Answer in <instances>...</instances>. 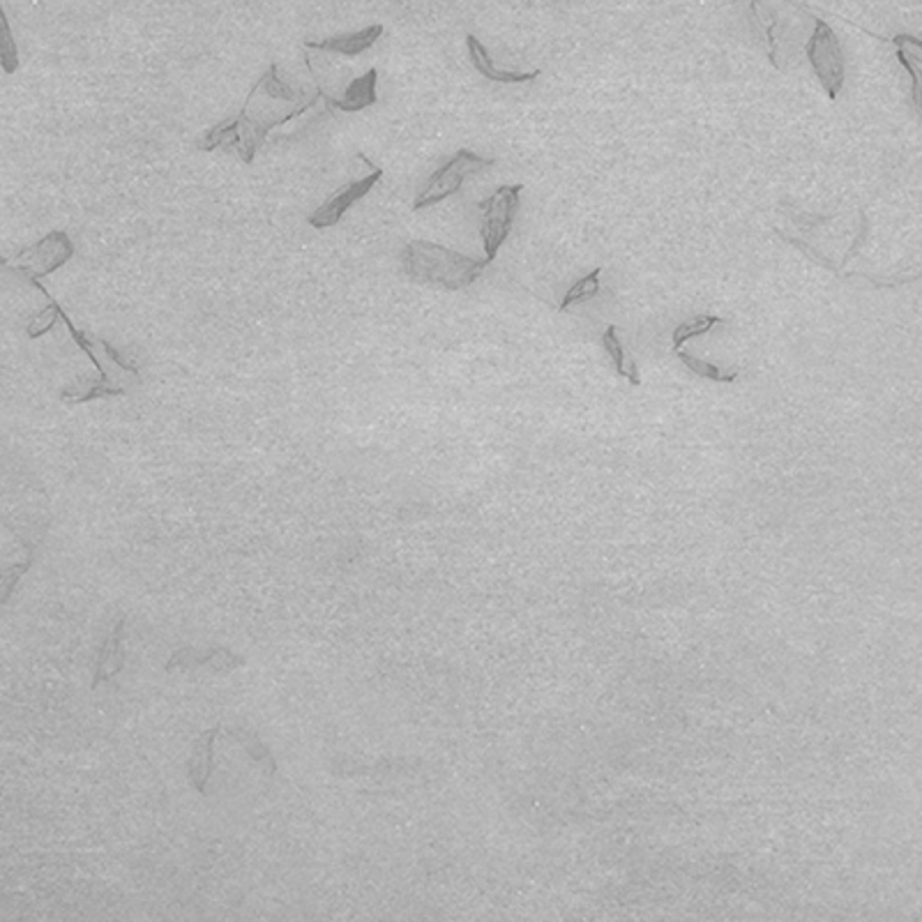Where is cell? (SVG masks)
<instances>
[{
  "label": "cell",
  "instance_id": "20",
  "mask_svg": "<svg viewBox=\"0 0 922 922\" xmlns=\"http://www.w3.org/2000/svg\"><path fill=\"white\" fill-rule=\"evenodd\" d=\"M0 61H3V67L8 74H12L19 67V54H17V46L12 40V31H10V21L3 14V52H0Z\"/></svg>",
  "mask_w": 922,
  "mask_h": 922
},
{
  "label": "cell",
  "instance_id": "18",
  "mask_svg": "<svg viewBox=\"0 0 922 922\" xmlns=\"http://www.w3.org/2000/svg\"><path fill=\"white\" fill-rule=\"evenodd\" d=\"M63 318V310L61 305L54 301V297H48V307H44L42 312H37V316H33V321L29 323V337L37 339L42 335H46L56 326V321Z\"/></svg>",
  "mask_w": 922,
  "mask_h": 922
},
{
  "label": "cell",
  "instance_id": "7",
  "mask_svg": "<svg viewBox=\"0 0 922 922\" xmlns=\"http://www.w3.org/2000/svg\"><path fill=\"white\" fill-rule=\"evenodd\" d=\"M491 164L493 160H485L476 153L466 151V148H462V151H457L436 173H432L427 185L422 187L420 194L415 196L413 210H422V208L441 204L443 198L457 194L468 176H473V173H478Z\"/></svg>",
  "mask_w": 922,
  "mask_h": 922
},
{
  "label": "cell",
  "instance_id": "1",
  "mask_svg": "<svg viewBox=\"0 0 922 922\" xmlns=\"http://www.w3.org/2000/svg\"><path fill=\"white\" fill-rule=\"evenodd\" d=\"M63 323L67 326L74 344L82 348L99 371L97 379H82L77 383L67 386L61 392V400L65 404H84V402L99 400V397L128 394L130 388L139 383L137 367L124 360L111 344L74 328V323L69 321L65 312H63Z\"/></svg>",
  "mask_w": 922,
  "mask_h": 922
},
{
  "label": "cell",
  "instance_id": "19",
  "mask_svg": "<svg viewBox=\"0 0 922 922\" xmlns=\"http://www.w3.org/2000/svg\"><path fill=\"white\" fill-rule=\"evenodd\" d=\"M897 61H900V63H902V67L909 72V77H911V82H913V86H911L913 105L918 107V111H920V116H922V65L918 63V58L909 56V54H907V48H902V46H897Z\"/></svg>",
  "mask_w": 922,
  "mask_h": 922
},
{
  "label": "cell",
  "instance_id": "6",
  "mask_svg": "<svg viewBox=\"0 0 922 922\" xmlns=\"http://www.w3.org/2000/svg\"><path fill=\"white\" fill-rule=\"evenodd\" d=\"M805 52H807V61H810V65L816 74L818 84L824 86V90L831 99H837L839 93H842V86H844L846 65H844L842 44H839L835 31L828 26L824 19H816Z\"/></svg>",
  "mask_w": 922,
  "mask_h": 922
},
{
  "label": "cell",
  "instance_id": "4",
  "mask_svg": "<svg viewBox=\"0 0 922 922\" xmlns=\"http://www.w3.org/2000/svg\"><path fill=\"white\" fill-rule=\"evenodd\" d=\"M74 257V245L65 231L46 234L31 247H23L14 259H6V265L12 268L17 275L31 280L40 291V280L52 275L54 270L63 268Z\"/></svg>",
  "mask_w": 922,
  "mask_h": 922
},
{
  "label": "cell",
  "instance_id": "5",
  "mask_svg": "<svg viewBox=\"0 0 922 922\" xmlns=\"http://www.w3.org/2000/svg\"><path fill=\"white\" fill-rule=\"evenodd\" d=\"M523 185H503L498 187L487 202H480L478 208L482 210L480 236L485 242V259L491 263L498 254V249L508 240L514 219L519 213Z\"/></svg>",
  "mask_w": 922,
  "mask_h": 922
},
{
  "label": "cell",
  "instance_id": "17",
  "mask_svg": "<svg viewBox=\"0 0 922 922\" xmlns=\"http://www.w3.org/2000/svg\"><path fill=\"white\" fill-rule=\"evenodd\" d=\"M715 326H722V318L713 316V314H704V316H696L692 321H683L681 326H676L674 335H671V346H674V351H681V348L690 339L711 333Z\"/></svg>",
  "mask_w": 922,
  "mask_h": 922
},
{
  "label": "cell",
  "instance_id": "22",
  "mask_svg": "<svg viewBox=\"0 0 922 922\" xmlns=\"http://www.w3.org/2000/svg\"><path fill=\"white\" fill-rule=\"evenodd\" d=\"M750 3H752V0H750Z\"/></svg>",
  "mask_w": 922,
  "mask_h": 922
},
{
  "label": "cell",
  "instance_id": "21",
  "mask_svg": "<svg viewBox=\"0 0 922 922\" xmlns=\"http://www.w3.org/2000/svg\"><path fill=\"white\" fill-rule=\"evenodd\" d=\"M892 44L894 46H911V52L913 54H920L922 56V40H918L915 35H907V33H902V35H894L892 37Z\"/></svg>",
  "mask_w": 922,
  "mask_h": 922
},
{
  "label": "cell",
  "instance_id": "8",
  "mask_svg": "<svg viewBox=\"0 0 922 922\" xmlns=\"http://www.w3.org/2000/svg\"><path fill=\"white\" fill-rule=\"evenodd\" d=\"M383 176V171L379 166H373L365 155H362V173L358 178L348 181L346 185H341L337 192H333L328 196V202L318 206L312 215H310V227L314 229H330L335 224H339L341 215L351 208L354 204H358L362 196H367V192L379 183V178Z\"/></svg>",
  "mask_w": 922,
  "mask_h": 922
},
{
  "label": "cell",
  "instance_id": "12",
  "mask_svg": "<svg viewBox=\"0 0 922 922\" xmlns=\"http://www.w3.org/2000/svg\"><path fill=\"white\" fill-rule=\"evenodd\" d=\"M219 734V729H210L206 731L202 738L196 740L194 745V752H192V761H189V775L194 787L206 793L208 780H210V772H213V742L215 736Z\"/></svg>",
  "mask_w": 922,
  "mask_h": 922
},
{
  "label": "cell",
  "instance_id": "2",
  "mask_svg": "<svg viewBox=\"0 0 922 922\" xmlns=\"http://www.w3.org/2000/svg\"><path fill=\"white\" fill-rule=\"evenodd\" d=\"M402 265L406 278L415 284L462 291L480 280L489 261L466 257L430 240H411L402 252Z\"/></svg>",
  "mask_w": 922,
  "mask_h": 922
},
{
  "label": "cell",
  "instance_id": "9",
  "mask_svg": "<svg viewBox=\"0 0 922 922\" xmlns=\"http://www.w3.org/2000/svg\"><path fill=\"white\" fill-rule=\"evenodd\" d=\"M377 79H379V72L371 67L369 72L362 74V77H358V79L348 84V88L344 90V97L323 95V99H326V105L330 109H337V111H344V113L362 111L371 105H377V99H379L377 97Z\"/></svg>",
  "mask_w": 922,
  "mask_h": 922
},
{
  "label": "cell",
  "instance_id": "11",
  "mask_svg": "<svg viewBox=\"0 0 922 922\" xmlns=\"http://www.w3.org/2000/svg\"><path fill=\"white\" fill-rule=\"evenodd\" d=\"M383 35V26L381 23H373V26H367L358 33H348V35H337V37H328L323 42H307V48H316V52H333V54H341V56H360L365 54L367 48L373 46L379 37Z\"/></svg>",
  "mask_w": 922,
  "mask_h": 922
},
{
  "label": "cell",
  "instance_id": "14",
  "mask_svg": "<svg viewBox=\"0 0 922 922\" xmlns=\"http://www.w3.org/2000/svg\"><path fill=\"white\" fill-rule=\"evenodd\" d=\"M603 344H605V348H607V354H609V358H611V362H614V369H616L618 377L628 379L632 386H639V383H641L639 369H637V365L632 362V358L628 356L626 346H622V341H620V337H618V328H616V326H607V330L603 333Z\"/></svg>",
  "mask_w": 922,
  "mask_h": 922
},
{
  "label": "cell",
  "instance_id": "3",
  "mask_svg": "<svg viewBox=\"0 0 922 922\" xmlns=\"http://www.w3.org/2000/svg\"><path fill=\"white\" fill-rule=\"evenodd\" d=\"M321 90L316 88L312 95H303L301 90L291 88L282 82L278 65L272 63L270 69L257 82V86L249 90L245 107L240 109V118L252 128V132L265 141L268 132L278 128L282 122H289L305 113L314 102Z\"/></svg>",
  "mask_w": 922,
  "mask_h": 922
},
{
  "label": "cell",
  "instance_id": "13",
  "mask_svg": "<svg viewBox=\"0 0 922 922\" xmlns=\"http://www.w3.org/2000/svg\"><path fill=\"white\" fill-rule=\"evenodd\" d=\"M120 634H122V620H118L105 648H102V655L97 660V671H95V679H93V690L105 683L111 681L118 671L122 669V646H120Z\"/></svg>",
  "mask_w": 922,
  "mask_h": 922
},
{
  "label": "cell",
  "instance_id": "10",
  "mask_svg": "<svg viewBox=\"0 0 922 922\" xmlns=\"http://www.w3.org/2000/svg\"><path fill=\"white\" fill-rule=\"evenodd\" d=\"M466 46H468V56H470L473 67H476L485 79H489L493 84H529V82H535L540 77V69L512 72V69L496 67L489 58V52L485 48V44L476 35H466Z\"/></svg>",
  "mask_w": 922,
  "mask_h": 922
},
{
  "label": "cell",
  "instance_id": "16",
  "mask_svg": "<svg viewBox=\"0 0 922 922\" xmlns=\"http://www.w3.org/2000/svg\"><path fill=\"white\" fill-rule=\"evenodd\" d=\"M679 354V358H681V362L690 369V371H694L696 377H702V379H706V381H715V383H734V381H738V369H722V367H717V365H713V362H706V360H699L696 356H692V354H687V351H676Z\"/></svg>",
  "mask_w": 922,
  "mask_h": 922
},
{
  "label": "cell",
  "instance_id": "15",
  "mask_svg": "<svg viewBox=\"0 0 922 922\" xmlns=\"http://www.w3.org/2000/svg\"><path fill=\"white\" fill-rule=\"evenodd\" d=\"M600 278H603V268L590 270L586 278H582L579 282H575V284H572L567 289V293H565V297H563V303H561L558 310L561 312H567L572 307H577V305L590 301V297H595L597 293H600Z\"/></svg>",
  "mask_w": 922,
  "mask_h": 922
}]
</instances>
